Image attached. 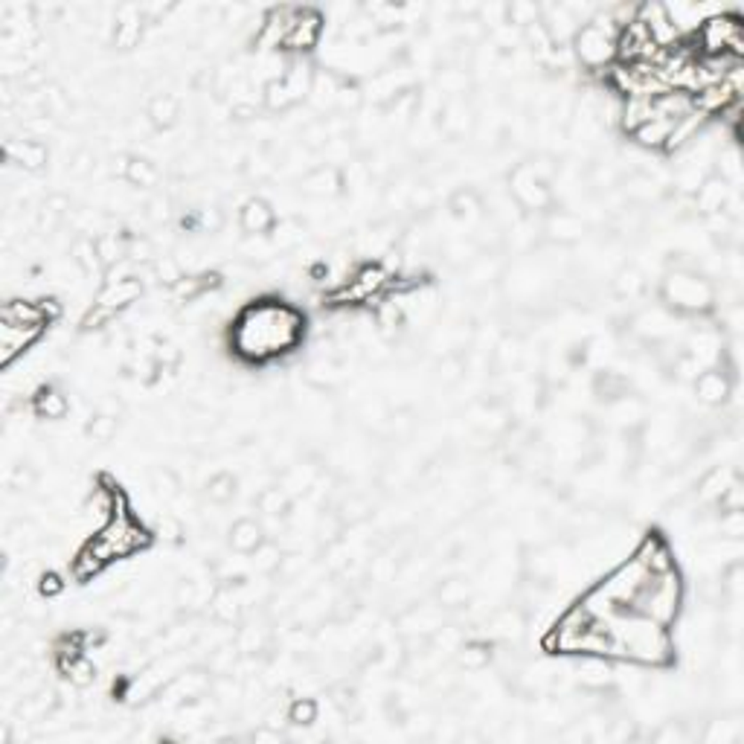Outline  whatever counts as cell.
Returning a JSON list of instances; mask_svg holds the SVG:
<instances>
[{
  "label": "cell",
  "mask_w": 744,
  "mask_h": 744,
  "mask_svg": "<svg viewBox=\"0 0 744 744\" xmlns=\"http://www.w3.org/2000/svg\"><path fill=\"white\" fill-rule=\"evenodd\" d=\"M303 311L283 300H256L236 315L230 326V347L244 364H271L303 343Z\"/></svg>",
  "instance_id": "obj_1"
},
{
  "label": "cell",
  "mask_w": 744,
  "mask_h": 744,
  "mask_svg": "<svg viewBox=\"0 0 744 744\" xmlns=\"http://www.w3.org/2000/svg\"><path fill=\"white\" fill-rule=\"evenodd\" d=\"M602 622L608 625L613 640L611 660H622L645 668H663L675 660V640L666 625L634 611H617Z\"/></svg>",
  "instance_id": "obj_2"
},
{
  "label": "cell",
  "mask_w": 744,
  "mask_h": 744,
  "mask_svg": "<svg viewBox=\"0 0 744 744\" xmlns=\"http://www.w3.org/2000/svg\"><path fill=\"white\" fill-rule=\"evenodd\" d=\"M663 308L677 317H700L709 315L716 306V288L698 268H672L660 283Z\"/></svg>",
  "instance_id": "obj_3"
},
{
  "label": "cell",
  "mask_w": 744,
  "mask_h": 744,
  "mask_svg": "<svg viewBox=\"0 0 744 744\" xmlns=\"http://www.w3.org/2000/svg\"><path fill=\"white\" fill-rule=\"evenodd\" d=\"M684 608V579L677 573V567H666L649 573L640 585L637 596L631 599V611L643 613L660 625H675Z\"/></svg>",
  "instance_id": "obj_4"
},
{
  "label": "cell",
  "mask_w": 744,
  "mask_h": 744,
  "mask_svg": "<svg viewBox=\"0 0 744 744\" xmlns=\"http://www.w3.org/2000/svg\"><path fill=\"white\" fill-rule=\"evenodd\" d=\"M152 541L155 535L148 532V526L143 521H137L132 509H128L123 515H116L114 521H108L105 526H100L88 544L105 564H114L120 558H132L137 553H143V549L152 547Z\"/></svg>",
  "instance_id": "obj_5"
},
{
  "label": "cell",
  "mask_w": 744,
  "mask_h": 744,
  "mask_svg": "<svg viewBox=\"0 0 744 744\" xmlns=\"http://www.w3.org/2000/svg\"><path fill=\"white\" fill-rule=\"evenodd\" d=\"M617 27L611 24V18L605 15V9H596L588 24H581V29L573 36V56L585 70L602 73L617 61Z\"/></svg>",
  "instance_id": "obj_6"
},
{
  "label": "cell",
  "mask_w": 744,
  "mask_h": 744,
  "mask_svg": "<svg viewBox=\"0 0 744 744\" xmlns=\"http://www.w3.org/2000/svg\"><path fill=\"white\" fill-rule=\"evenodd\" d=\"M692 41H698V56H721V52H732V56L741 59V44H744V27L741 18L736 12H721L713 15L709 20L698 27V32L692 36Z\"/></svg>",
  "instance_id": "obj_7"
},
{
  "label": "cell",
  "mask_w": 744,
  "mask_h": 744,
  "mask_svg": "<svg viewBox=\"0 0 744 744\" xmlns=\"http://www.w3.org/2000/svg\"><path fill=\"white\" fill-rule=\"evenodd\" d=\"M509 192L515 204L521 207L524 212H535V215H547L553 210V189H549V183L541 180L530 169V164H517L512 178H509Z\"/></svg>",
  "instance_id": "obj_8"
},
{
  "label": "cell",
  "mask_w": 744,
  "mask_h": 744,
  "mask_svg": "<svg viewBox=\"0 0 744 744\" xmlns=\"http://www.w3.org/2000/svg\"><path fill=\"white\" fill-rule=\"evenodd\" d=\"M323 12L311 6H297V15H294V24H291L288 32V41H285V50L288 52H297V56H306L311 52L323 38Z\"/></svg>",
  "instance_id": "obj_9"
},
{
  "label": "cell",
  "mask_w": 744,
  "mask_h": 744,
  "mask_svg": "<svg viewBox=\"0 0 744 744\" xmlns=\"http://www.w3.org/2000/svg\"><path fill=\"white\" fill-rule=\"evenodd\" d=\"M212 689L210 675L204 668H180L172 681L160 689V700L166 704H187V700H198Z\"/></svg>",
  "instance_id": "obj_10"
},
{
  "label": "cell",
  "mask_w": 744,
  "mask_h": 744,
  "mask_svg": "<svg viewBox=\"0 0 744 744\" xmlns=\"http://www.w3.org/2000/svg\"><path fill=\"white\" fill-rule=\"evenodd\" d=\"M442 625H445V608H442L439 602L413 605L398 617V631H402L404 637H434Z\"/></svg>",
  "instance_id": "obj_11"
},
{
  "label": "cell",
  "mask_w": 744,
  "mask_h": 744,
  "mask_svg": "<svg viewBox=\"0 0 744 744\" xmlns=\"http://www.w3.org/2000/svg\"><path fill=\"white\" fill-rule=\"evenodd\" d=\"M143 291H146V285H143V279H140V274L125 276V279H111V283H102L100 294L93 297V303L108 308L111 315H120V311L134 306L137 300L143 297Z\"/></svg>",
  "instance_id": "obj_12"
},
{
  "label": "cell",
  "mask_w": 744,
  "mask_h": 744,
  "mask_svg": "<svg viewBox=\"0 0 744 744\" xmlns=\"http://www.w3.org/2000/svg\"><path fill=\"white\" fill-rule=\"evenodd\" d=\"M637 20L640 24L649 29V36L652 41L660 50H668V47H675V44H681V32L675 29V24L668 20V12H666V6L663 4H654V0H649V4H640L637 6Z\"/></svg>",
  "instance_id": "obj_13"
},
{
  "label": "cell",
  "mask_w": 744,
  "mask_h": 744,
  "mask_svg": "<svg viewBox=\"0 0 744 744\" xmlns=\"http://www.w3.org/2000/svg\"><path fill=\"white\" fill-rule=\"evenodd\" d=\"M44 334V326H15V323H0V364L12 366L29 347H36Z\"/></svg>",
  "instance_id": "obj_14"
},
{
  "label": "cell",
  "mask_w": 744,
  "mask_h": 744,
  "mask_svg": "<svg viewBox=\"0 0 744 744\" xmlns=\"http://www.w3.org/2000/svg\"><path fill=\"white\" fill-rule=\"evenodd\" d=\"M695 396L698 402H704L707 407H721L730 402L732 396V375L721 366H709L695 375Z\"/></svg>",
  "instance_id": "obj_15"
},
{
  "label": "cell",
  "mask_w": 744,
  "mask_h": 744,
  "mask_svg": "<svg viewBox=\"0 0 744 744\" xmlns=\"http://www.w3.org/2000/svg\"><path fill=\"white\" fill-rule=\"evenodd\" d=\"M675 317L668 308L657 306V308H643L637 317L631 320V332L637 334L643 340H652V343H663V340H672V332H675Z\"/></svg>",
  "instance_id": "obj_16"
},
{
  "label": "cell",
  "mask_w": 744,
  "mask_h": 744,
  "mask_svg": "<svg viewBox=\"0 0 744 744\" xmlns=\"http://www.w3.org/2000/svg\"><path fill=\"white\" fill-rule=\"evenodd\" d=\"M732 201H736V196H732V187H730L727 180H721L718 175H709L698 187L695 196H692L695 210L704 212V219H707V215H716V212H727Z\"/></svg>",
  "instance_id": "obj_17"
},
{
  "label": "cell",
  "mask_w": 744,
  "mask_h": 744,
  "mask_svg": "<svg viewBox=\"0 0 744 744\" xmlns=\"http://www.w3.org/2000/svg\"><path fill=\"white\" fill-rule=\"evenodd\" d=\"M6 160L9 164L20 166L24 172H41L50 160V148L41 143L38 137H27V140H6Z\"/></svg>",
  "instance_id": "obj_18"
},
{
  "label": "cell",
  "mask_w": 744,
  "mask_h": 744,
  "mask_svg": "<svg viewBox=\"0 0 744 744\" xmlns=\"http://www.w3.org/2000/svg\"><path fill=\"white\" fill-rule=\"evenodd\" d=\"M143 27H146V18L140 12V6H120V12L114 18V47L116 50H132L140 44V38H143Z\"/></svg>",
  "instance_id": "obj_19"
},
{
  "label": "cell",
  "mask_w": 744,
  "mask_h": 744,
  "mask_svg": "<svg viewBox=\"0 0 744 744\" xmlns=\"http://www.w3.org/2000/svg\"><path fill=\"white\" fill-rule=\"evenodd\" d=\"M239 228L247 236H265L276 228V212L265 198H247L239 210Z\"/></svg>",
  "instance_id": "obj_20"
},
{
  "label": "cell",
  "mask_w": 744,
  "mask_h": 744,
  "mask_svg": "<svg viewBox=\"0 0 744 744\" xmlns=\"http://www.w3.org/2000/svg\"><path fill=\"white\" fill-rule=\"evenodd\" d=\"M544 233L558 244H573L585 236V221H581L576 212L549 210L544 219Z\"/></svg>",
  "instance_id": "obj_21"
},
{
  "label": "cell",
  "mask_w": 744,
  "mask_h": 744,
  "mask_svg": "<svg viewBox=\"0 0 744 744\" xmlns=\"http://www.w3.org/2000/svg\"><path fill=\"white\" fill-rule=\"evenodd\" d=\"M340 187H343V178L334 166H315L300 178V189L311 198H334Z\"/></svg>",
  "instance_id": "obj_22"
},
{
  "label": "cell",
  "mask_w": 744,
  "mask_h": 744,
  "mask_svg": "<svg viewBox=\"0 0 744 744\" xmlns=\"http://www.w3.org/2000/svg\"><path fill=\"white\" fill-rule=\"evenodd\" d=\"M739 480V471L732 468V466H716V468H709L704 477L698 480V503H704V506H716L721 500V494H724L732 483Z\"/></svg>",
  "instance_id": "obj_23"
},
{
  "label": "cell",
  "mask_w": 744,
  "mask_h": 744,
  "mask_svg": "<svg viewBox=\"0 0 744 744\" xmlns=\"http://www.w3.org/2000/svg\"><path fill=\"white\" fill-rule=\"evenodd\" d=\"M0 323H15V326H47L50 317L44 306L32 303V300H6L0 308Z\"/></svg>",
  "instance_id": "obj_24"
},
{
  "label": "cell",
  "mask_w": 744,
  "mask_h": 744,
  "mask_svg": "<svg viewBox=\"0 0 744 744\" xmlns=\"http://www.w3.org/2000/svg\"><path fill=\"white\" fill-rule=\"evenodd\" d=\"M32 413L38 419H47V422H59L70 413V398L64 396L59 387H41V390L32 396Z\"/></svg>",
  "instance_id": "obj_25"
},
{
  "label": "cell",
  "mask_w": 744,
  "mask_h": 744,
  "mask_svg": "<svg viewBox=\"0 0 744 744\" xmlns=\"http://www.w3.org/2000/svg\"><path fill=\"white\" fill-rule=\"evenodd\" d=\"M439 125H442V132H445L448 137H466V134L471 132V128H474V111H471V105H466V100H460V96H454V100H448L445 108H442Z\"/></svg>",
  "instance_id": "obj_26"
},
{
  "label": "cell",
  "mask_w": 744,
  "mask_h": 744,
  "mask_svg": "<svg viewBox=\"0 0 744 744\" xmlns=\"http://www.w3.org/2000/svg\"><path fill=\"white\" fill-rule=\"evenodd\" d=\"M613 660L608 657H581V663L576 668L579 675V684L590 689V692H602L605 686H611L613 681Z\"/></svg>",
  "instance_id": "obj_27"
},
{
  "label": "cell",
  "mask_w": 744,
  "mask_h": 744,
  "mask_svg": "<svg viewBox=\"0 0 744 744\" xmlns=\"http://www.w3.org/2000/svg\"><path fill=\"white\" fill-rule=\"evenodd\" d=\"M262 544H265V526L253 521V517H239V521L230 526V547L239 556H251Z\"/></svg>",
  "instance_id": "obj_28"
},
{
  "label": "cell",
  "mask_w": 744,
  "mask_h": 744,
  "mask_svg": "<svg viewBox=\"0 0 744 744\" xmlns=\"http://www.w3.org/2000/svg\"><path fill=\"white\" fill-rule=\"evenodd\" d=\"M652 116H654V100H649V96H628V100L620 102L617 125L625 134H634L643 123H649Z\"/></svg>",
  "instance_id": "obj_29"
},
{
  "label": "cell",
  "mask_w": 744,
  "mask_h": 744,
  "mask_svg": "<svg viewBox=\"0 0 744 744\" xmlns=\"http://www.w3.org/2000/svg\"><path fill=\"white\" fill-rule=\"evenodd\" d=\"M689 111H695V102H692V93L681 91V88H672L660 96H654V116H660L666 123H675L686 116Z\"/></svg>",
  "instance_id": "obj_30"
},
{
  "label": "cell",
  "mask_w": 744,
  "mask_h": 744,
  "mask_svg": "<svg viewBox=\"0 0 744 744\" xmlns=\"http://www.w3.org/2000/svg\"><path fill=\"white\" fill-rule=\"evenodd\" d=\"M608 416H611L613 425H620V428H625V430L640 428L643 419H645V404L640 402V398H634V396L625 393V396L613 398V402H611Z\"/></svg>",
  "instance_id": "obj_31"
},
{
  "label": "cell",
  "mask_w": 744,
  "mask_h": 744,
  "mask_svg": "<svg viewBox=\"0 0 744 744\" xmlns=\"http://www.w3.org/2000/svg\"><path fill=\"white\" fill-rule=\"evenodd\" d=\"M668 132H672V123L660 120V116H652L649 123H643L637 132L631 134V140L640 148H645V152H663L666 140H668Z\"/></svg>",
  "instance_id": "obj_32"
},
{
  "label": "cell",
  "mask_w": 744,
  "mask_h": 744,
  "mask_svg": "<svg viewBox=\"0 0 744 744\" xmlns=\"http://www.w3.org/2000/svg\"><path fill=\"white\" fill-rule=\"evenodd\" d=\"M146 116H148V123H152L155 128H172V125H175L178 116H180V102H178V96H172V93H155L152 100H148Z\"/></svg>",
  "instance_id": "obj_33"
},
{
  "label": "cell",
  "mask_w": 744,
  "mask_h": 744,
  "mask_svg": "<svg viewBox=\"0 0 744 744\" xmlns=\"http://www.w3.org/2000/svg\"><path fill=\"white\" fill-rule=\"evenodd\" d=\"M524 628H526L524 613L521 611H512V608L498 611L492 617V622H489V634H492V637L494 640H506V643H512V640L521 637Z\"/></svg>",
  "instance_id": "obj_34"
},
{
  "label": "cell",
  "mask_w": 744,
  "mask_h": 744,
  "mask_svg": "<svg viewBox=\"0 0 744 744\" xmlns=\"http://www.w3.org/2000/svg\"><path fill=\"white\" fill-rule=\"evenodd\" d=\"M93 244H96V256H100L105 271L114 265H120L123 259H128V239L120 233H100L93 239Z\"/></svg>",
  "instance_id": "obj_35"
},
{
  "label": "cell",
  "mask_w": 744,
  "mask_h": 744,
  "mask_svg": "<svg viewBox=\"0 0 744 744\" xmlns=\"http://www.w3.org/2000/svg\"><path fill=\"white\" fill-rule=\"evenodd\" d=\"M492 645L483 643V640H466L457 649V663L462 668H468V672H483L489 663H492Z\"/></svg>",
  "instance_id": "obj_36"
},
{
  "label": "cell",
  "mask_w": 744,
  "mask_h": 744,
  "mask_svg": "<svg viewBox=\"0 0 744 744\" xmlns=\"http://www.w3.org/2000/svg\"><path fill=\"white\" fill-rule=\"evenodd\" d=\"M59 672L68 677L73 686L84 689V686H91L96 681V675H100V666H96L88 654H79V657H73V660H68V663H59Z\"/></svg>",
  "instance_id": "obj_37"
},
{
  "label": "cell",
  "mask_w": 744,
  "mask_h": 744,
  "mask_svg": "<svg viewBox=\"0 0 744 744\" xmlns=\"http://www.w3.org/2000/svg\"><path fill=\"white\" fill-rule=\"evenodd\" d=\"M622 196L634 204H652V201H657V196H660V187H657V180L652 175L637 172V175H631L622 183Z\"/></svg>",
  "instance_id": "obj_38"
},
{
  "label": "cell",
  "mask_w": 744,
  "mask_h": 744,
  "mask_svg": "<svg viewBox=\"0 0 744 744\" xmlns=\"http://www.w3.org/2000/svg\"><path fill=\"white\" fill-rule=\"evenodd\" d=\"M105 567H108V564L102 562L100 556L93 553L91 544H84V547L79 549V553L70 558V573L76 576L79 581H88V579H93V576H100Z\"/></svg>",
  "instance_id": "obj_39"
},
{
  "label": "cell",
  "mask_w": 744,
  "mask_h": 744,
  "mask_svg": "<svg viewBox=\"0 0 744 744\" xmlns=\"http://www.w3.org/2000/svg\"><path fill=\"white\" fill-rule=\"evenodd\" d=\"M125 180L137 189H152V187H157L160 172H157V166L152 164V160L132 157L128 160V169H125Z\"/></svg>",
  "instance_id": "obj_40"
},
{
  "label": "cell",
  "mask_w": 744,
  "mask_h": 744,
  "mask_svg": "<svg viewBox=\"0 0 744 744\" xmlns=\"http://www.w3.org/2000/svg\"><path fill=\"white\" fill-rule=\"evenodd\" d=\"M285 718L291 721L294 727H311L315 721L320 718V704L315 698H294L288 704V713Z\"/></svg>",
  "instance_id": "obj_41"
},
{
  "label": "cell",
  "mask_w": 744,
  "mask_h": 744,
  "mask_svg": "<svg viewBox=\"0 0 744 744\" xmlns=\"http://www.w3.org/2000/svg\"><path fill=\"white\" fill-rule=\"evenodd\" d=\"M471 599V585L466 579H445L439 588V605L442 608H462Z\"/></svg>",
  "instance_id": "obj_42"
},
{
  "label": "cell",
  "mask_w": 744,
  "mask_h": 744,
  "mask_svg": "<svg viewBox=\"0 0 744 744\" xmlns=\"http://www.w3.org/2000/svg\"><path fill=\"white\" fill-rule=\"evenodd\" d=\"M256 503H259V512H262L265 517H283L288 512V506H291V498L285 494L283 486H268V489H262Z\"/></svg>",
  "instance_id": "obj_43"
},
{
  "label": "cell",
  "mask_w": 744,
  "mask_h": 744,
  "mask_svg": "<svg viewBox=\"0 0 744 744\" xmlns=\"http://www.w3.org/2000/svg\"><path fill=\"white\" fill-rule=\"evenodd\" d=\"M236 492H239V480L228 471L212 474L210 483H207V498L212 503H230L236 498Z\"/></svg>",
  "instance_id": "obj_44"
},
{
  "label": "cell",
  "mask_w": 744,
  "mask_h": 744,
  "mask_svg": "<svg viewBox=\"0 0 744 744\" xmlns=\"http://www.w3.org/2000/svg\"><path fill=\"white\" fill-rule=\"evenodd\" d=\"M741 739V721L739 718H724V721H709V730L704 732L707 744H732Z\"/></svg>",
  "instance_id": "obj_45"
},
{
  "label": "cell",
  "mask_w": 744,
  "mask_h": 744,
  "mask_svg": "<svg viewBox=\"0 0 744 744\" xmlns=\"http://www.w3.org/2000/svg\"><path fill=\"white\" fill-rule=\"evenodd\" d=\"M451 212L457 215V219H474V215H480L483 210V201L474 189H457L454 196L448 201Z\"/></svg>",
  "instance_id": "obj_46"
},
{
  "label": "cell",
  "mask_w": 744,
  "mask_h": 744,
  "mask_svg": "<svg viewBox=\"0 0 744 744\" xmlns=\"http://www.w3.org/2000/svg\"><path fill=\"white\" fill-rule=\"evenodd\" d=\"M251 564L259 573H276L279 564H283V549L271 541H265L256 553H251Z\"/></svg>",
  "instance_id": "obj_47"
},
{
  "label": "cell",
  "mask_w": 744,
  "mask_h": 744,
  "mask_svg": "<svg viewBox=\"0 0 744 744\" xmlns=\"http://www.w3.org/2000/svg\"><path fill=\"white\" fill-rule=\"evenodd\" d=\"M306 381L315 384V387H334V384L343 381V372H340L338 364L320 361V364H315V366H311V370L306 372Z\"/></svg>",
  "instance_id": "obj_48"
},
{
  "label": "cell",
  "mask_w": 744,
  "mask_h": 744,
  "mask_svg": "<svg viewBox=\"0 0 744 744\" xmlns=\"http://www.w3.org/2000/svg\"><path fill=\"white\" fill-rule=\"evenodd\" d=\"M643 288H645V279L640 271H634V268H622V271L617 274V279H613V291H617L620 297H637L643 294Z\"/></svg>",
  "instance_id": "obj_49"
},
{
  "label": "cell",
  "mask_w": 744,
  "mask_h": 744,
  "mask_svg": "<svg viewBox=\"0 0 744 744\" xmlns=\"http://www.w3.org/2000/svg\"><path fill=\"white\" fill-rule=\"evenodd\" d=\"M506 24H515V27H530V24H535V20H541V6L538 4H509L506 6Z\"/></svg>",
  "instance_id": "obj_50"
},
{
  "label": "cell",
  "mask_w": 744,
  "mask_h": 744,
  "mask_svg": "<svg viewBox=\"0 0 744 744\" xmlns=\"http://www.w3.org/2000/svg\"><path fill=\"white\" fill-rule=\"evenodd\" d=\"M116 430H120V422H116V416L111 413H100V416H93L91 419V425H88V436L93 442H111L116 436Z\"/></svg>",
  "instance_id": "obj_51"
},
{
  "label": "cell",
  "mask_w": 744,
  "mask_h": 744,
  "mask_svg": "<svg viewBox=\"0 0 744 744\" xmlns=\"http://www.w3.org/2000/svg\"><path fill=\"white\" fill-rule=\"evenodd\" d=\"M274 242L276 247H283V251H288V247H297L300 242H303V228H300L297 221H283L279 228H274Z\"/></svg>",
  "instance_id": "obj_52"
},
{
  "label": "cell",
  "mask_w": 744,
  "mask_h": 744,
  "mask_svg": "<svg viewBox=\"0 0 744 744\" xmlns=\"http://www.w3.org/2000/svg\"><path fill=\"white\" fill-rule=\"evenodd\" d=\"M152 483H155V492L160 494V498H175L178 489H180V477H178L175 471H169V468L155 471L152 474Z\"/></svg>",
  "instance_id": "obj_53"
},
{
  "label": "cell",
  "mask_w": 744,
  "mask_h": 744,
  "mask_svg": "<svg viewBox=\"0 0 744 744\" xmlns=\"http://www.w3.org/2000/svg\"><path fill=\"white\" fill-rule=\"evenodd\" d=\"M721 512H744V486H741V477L732 483V486L721 494V500L716 503Z\"/></svg>",
  "instance_id": "obj_54"
},
{
  "label": "cell",
  "mask_w": 744,
  "mask_h": 744,
  "mask_svg": "<svg viewBox=\"0 0 744 744\" xmlns=\"http://www.w3.org/2000/svg\"><path fill=\"white\" fill-rule=\"evenodd\" d=\"M652 739H654L657 744H684L689 736H686V730H684L681 724H675V721H666V724H663L660 730H657Z\"/></svg>",
  "instance_id": "obj_55"
},
{
  "label": "cell",
  "mask_w": 744,
  "mask_h": 744,
  "mask_svg": "<svg viewBox=\"0 0 744 744\" xmlns=\"http://www.w3.org/2000/svg\"><path fill=\"white\" fill-rule=\"evenodd\" d=\"M61 590H64V579L56 573V570H47V573L38 576V593L41 596L52 599V596H59Z\"/></svg>",
  "instance_id": "obj_56"
},
{
  "label": "cell",
  "mask_w": 744,
  "mask_h": 744,
  "mask_svg": "<svg viewBox=\"0 0 744 744\" xmlns=\"http://www.w3.org/2000/svg\"><path fill=\"white\" fill-rule=\"evenodd\" d=\"M180 535H183V524L178 517H164L157 524V538H164V541H180Z\"/></svg>",
  "instance_id": "obj_57"
},
{
  "label": "cell",
  "mask_w": 744,
  "mask_h": 744,
  "mask_svg": "<svg viewBox=\"0 0 744 744\" xmlns=\"http://www.w3.org/2000/svg\"><path fill=\"white\" fill-rule=\"evenodd\" d=\"M498 361H500V366H515L517 361H521V343L503 340L498 347Z\"/></svg>",
  "instance_id": "obj_58"
},
{
  "label": "cell",
  "mask_w": 744,
  "mask_h": 744,
  "mask_svg": "<svg viewBox=\"0 0 744 744\" xmlns=\"http://www.w3.org/2000/svg\"><path fill=\"white\" fill-rule=\"evenodd\" d=\"M32 483H36V474H32L27 466L15 468V474H12V489H27V486H32Z\"/></svg>",
  "instance_id": "obj_59"
},
{
  "label": "cell",
  "mask_w": 744,
  "mask_h": 744,
  "mask_svg": "<svg viewBox=\"0 0 744 744\" xmlns=\"http://www.w3.org/2000/svg\"><path fill=\"white\" fill-rule=\"evenodd\" d=\"M148 215H152L155 221H166L169 219V201L166 198H157L148 204Z\"/></svg>",
  "instance_id": "obj_60"
},
{
  "label": "cell",
  "mask_w": 744,
  "mask_h": 744,
  "mask_svg": "<svg viewBox=\"0 0 744 744\" xmlns=\"http://www.w3.org/2000/svg\"><path fill=\"white\" fill-rule=\"evenodd\" d=\"M251 739H253L256 744H259V741H276V744H279V741H283L285 736H283V732H279V730H271V727H262V730H256V732H253V736H251Z\"/></svg>",
  "instance_id": "obj_61"
},
{
  "label": "cell",
  "mask_w": 744,
  "mask_h": 744,
  "mask_svg": "<svg viewBox=\"0 0 744 744\" xmlns=\"http://www.w3.org/2000/svg\"><path fill=\"white\" fill-rule=\"evenodd\" d=\"M91 155L88 152H82V155H76V160H73V175H84V172L91 169Z\"/></svg>",
  "instance_id": "obj_62"
}]
</instances>
